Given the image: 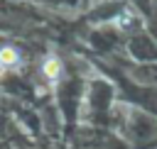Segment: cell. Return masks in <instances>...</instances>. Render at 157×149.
<instances>
[{"label": "cell", "instance_id": "6da1fadb", "mask_svg": "<svg viewBox=\"0 0 157 149\" xmlns=\"http://www.w3.org/2000/svg\"><path fill=\"white\" fill-rule=\"evenodd\" d=\"M61 59L59 56H47L44 61H42V76L44 78H49V81H56L59 76H61Z\"/></svg>", "mask_w": 157, "mask_h": 149}, {"label": "cell", "instance_id": "7a4b0ae2", "mask_svg": "<svg viewBox=\"0 0 157 149\" xmlns=\"http://www.w3.org/2000/svg\"><path fill=\"white\" fill-rule=\"evenodd\" d=\"M0 64L5 66V71L7 68H17L20 66V51L15 46H2L0 49Z\"/></svg>", "mask_w": 157, "mask_h": 149}, {"label": "cell", "instance_id": "3957f363", "mask_svg": "<svg viewBox=\"0 0 157 149\" xmlns=\"http://www.w3.org/2000/svg\"><path fill=\"white\" fill-rule=\"evenodd\" d=\"M2 73H5V66H2V64H0V76H2Z\"/></svg>", "mask_w": 157, "mask_h": 149}]
</instances>
